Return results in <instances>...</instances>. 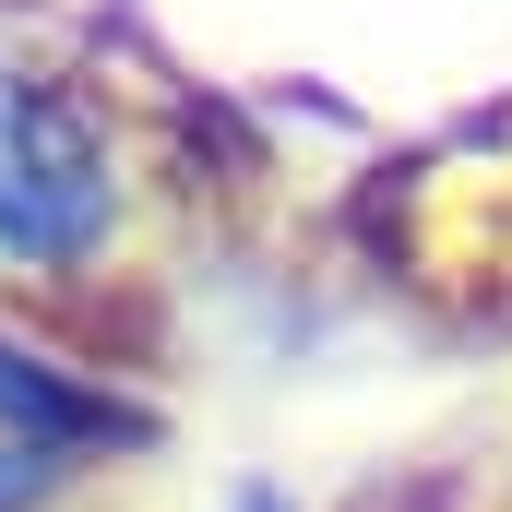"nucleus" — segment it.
Returning a JSON list of instances; mask_svg holds the SVG:
<instances>
[{"instance_id": "1", "label": "nucleus", "mask_w": 512, "mask_h": 512, "mask_svg": "<svg viewBox=\"0 0 512 512\" xmlns=\"http://www.w3.org/2000/svg\"><path fill=\"white\" fill-rule=\"evenodd\" d=\"M120 215V155L60 84L0 60V251L12 262H84Z\"/></svg>"}, {"instance_id": "2", "label": "nucleus", "mask_w": 512, "mask_h": 512, "mask_svg": "<svg viewBox=\"0 0 512 512\" xmlns=\"http://www.w3.org/2000/svg\"><path fill=\"white\" fill-rule=\"evenodd\" d=\"M108 441H120L108 393H84L72 370H48L36 346L0 334V512H36L48 489H72Z\"/></svg>"}]
</instances>
